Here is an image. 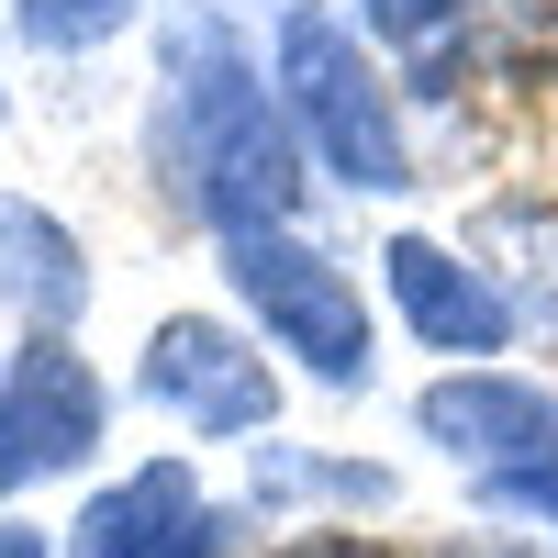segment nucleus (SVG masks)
Instances as JSON below:
<instances>
[{"mask_svg":"<svg viewBox=\"0 0 558 558\" xmlns=\"http://www.w3.org/2000/svg\"><path fill=\"white\" fill-rule=\"evenodd\" d=\"M157 179L191 223H213V246L302 223V191H313V157L279 112V78L213 0H179L157 34Z\"/></svg>","mask_w":558,"mask_h":558,"instance_id":"1","label":"nucleus"},{"mask_svg":"<svg viewBox=\"0 0 558 558\" xmlns=\"http://www.w3.org/2000/svg\"><path fill=\"white\" fill-rule=\"evenodd\" d=\"M268 78H279V112H291L302 157L324 179H347V191L391 202L413 191V146H402V89L380 78V57L357 45L347 12H324V0H291L279 12V45H268Z\"/></svg>","mask_w":558,"mask_h":558,"instance_id":"2","label":"nucleus"},{"mask_svg":"<svg viewBox=\"0 0 558 558\" xmlns=\"http://www.w3.org/2000/svg\"><path fill=\"white\" fill-rule=\"evenodd\" d=\"M223 279H235V302L257 313V336L279 357H302V380L324 391H368V302H357V268H336L302 223H268V235H223Z\"/></svg>","mask_w":558,"mask_h":558,"instance_id":"3","label":"nucleus"},{"mask_svg":"<svg viewBox=\"0 0 558 558\" xmlns=\"http://www.w3.org/2000/svg\"><path fill=\"white\" fill-rule=\"evenodd\" d=\"M101 436H112V391L78 357V336H23L0 357V502L89 470Z\"/></svg>","mask_w":558,"mask_h":558,"instance_id":"4","label":"nucleus"},{"mask_svg":"<svg viewBox=\"0 0 558 558\" xmlns=\"http://www.w3.org/2000/svg\"><path fill=\"white\" fill-rule=\"evenodd\" d=\"M146 402H168L191 436H257L268 413H279V368L235 336V324H213V313H168L157 336H146Z\"/></svg>","mask_w":558,"mask_h":558,"instance_id":"5","label":"nucleus"},{"mask_svg":"<svg viewBox=\"0 0 558 558\" xmlns=\"http://www.w3.org/2000/svg\"><path fill=\"white\" fill-rule=\"evenodd\" d=\"M413 425H425L447 458H470L481 481L558 470V391L525 380V368H447V380L413 391Z\"/></svg>","mask_w":558,"mask_h":558,"instance_id":"6","label":"nucleus"},{"mask_svg":"<svg viewBox=\"0 0 558 558\" xmlns=\"http://www.w3.org/2000/svg\"><path fill=\"white\" fill-rule=\"evenodd\" d=\"M391 302H402V324L425 336L436 357H502L525 336V313L502 302V279L470 257V246H447V235H391Z\"/></svg>","mask_w":558,"mask_h":558,"instance_id":"7","label":"nucleus"},{"mask_svg":"<svg viewBox=\"0 0 558 558\" xmlns=\"http://www.w3.org/2000/svg\"><path fill=\"white\" fill-rule=\"evenodd\" d=\"M191 514H202V470L191 458H146V470H123V481H101L78 502L57 558H168Z\"/></svg>","mask_w":558,"mask_h":558,"instance_id":"8","label":"nucleus"},{"mask_svg":"<svg viewBox=\"0 0 558 558\" xmlns=\"http://www.w3.org/2000/svg\"><path fill=\"white\" fill-rule=\"evenodd\" d=\"M0 302L23 313V336H68L89 313V246L23 191H0Z\"/></svg>","mask_w":558,"mask_h":558,"instance_id":"9","label":"nucleus"},{"mask_svg":"<svg viewBox=\"0 0 558 558\" xmlns=\"http://www.w3.org/2000/svg\"><path fill=\"white\" fill-rule=\"evenodd\" d=\"M470 257H514V268H492L502 302L525 313V336L558 347V202H536V191L481 202V213H470Z\"/></svg>","mask_w":558,"mask_h":558,"instance_id":"10","label":"nucleus"},{"mask_svg":"<svg viewBox=\"0 0 558 558\" xmlns=\"http://www.w3.org/2000/svg\"><path fill=\"white\" fill-rule=\"evenodd\" d=\"M458 23H470V0H357V34L391 45V57H413V78L447 101L458 78Z\"/></svg>","mask_w":558,"mask_h":558,"instance_id":"11","label":"nucleus"},{"mask_svg":"<svg viewBox=\"0 0 558 558\" xmlns=\"http://www.w3.org/2000/svg\"><path fill=\"white\" fill-rule=\"evenodd\" d=\"M391 470H357V458H291L257 447V502H391Z\"/></svg>","mask_w":558,"mask_h":558,"instance_id":"12","label":"nucleus"},{"mask_svg":"<svg viewBox=\"0 0 558 558\" xmlns=\"http://www.w3.org/2000/svg\"><path fill=\"white\" fill-rule=\"evenodd\" d=\"M146 23V0H12V34L45 45V57H89V45H112Z\"/></svg>","mask_w":558,"mask_h":558,"instance_id":"13","label":"nucleus"},{"mask_svg":"<svg viewBox=\"0 0 558 558\" xmlns=\"http://www.w3.org/2000/svg\"><path fill=\"white\" fill-rule=\"evenodd\" d=\"M481 514H536V525H558V470H525V481H481Z\"/></svg>","mask_w":558,"mask_h":558,"instance_id":"14","label":"nucleus"},{"mask_svg":"<svg viewBox=\"0 0 558 558\" xmlns=\"http://www.w3.org/2000/svg\"><path fill=\"white\" fill-rule=\"evenodd\" d=\"M470 12H492L514 45H536V57H558V0H470Z\"/></svg>","mask_w":558,"mask_h":558,"instance_id":"15","label":"nucleus"},{"mask_svg":"<svg viewBox=\"0 0 558 558\" xmlns=\"http://www.w3.org/2000/svg\"><path fill=\"white\" fill-rule=\"evenodd\" d=\"M168 558H235V514H223V502H202L191 525H179V547Z\"/></svg>","mask_w":558,"mask_h":558,"instance_id":"16","label":"nucleus"},{"mask_svg":"<svg viewBox=\"0 0 558 558\" xmlns=\"http://www.w3.org/2000/svg\"><path fill=\"white\" fill-rule=\"evenodd\" d=\"M268 558H391L380 536H291V547H268Z\"/></svg>","mask_w":558,"mask_h":558,"instance_id":"17","label":"nucleus"},{"mask_svg":"<svg viewBox=\"0 0 558 558\" xmlns=\"http://www.w3.org/2000/svg\"><path fill=\"white\" fill-rule=\"evenodd\" d=\"M436 558H536V547H525V536H447Z\"/></svg>","mask_w":558,"mask_h":558,"instance_id":"18","label":"nucleus"},{"mask_svg":"<svg viewBox=\"0 0 558 558\" xmlns=\"http://www.w3.org/2000/svg\"><path fill=\"white\" fill-rule=\"evenodd\" d=\"M0 558H57V547H45V525H12V514H0Z\"/></svg>","mask_w":558,"mask_h":558,"instance_id":"19","label":"nucleus"}]
</instances>
